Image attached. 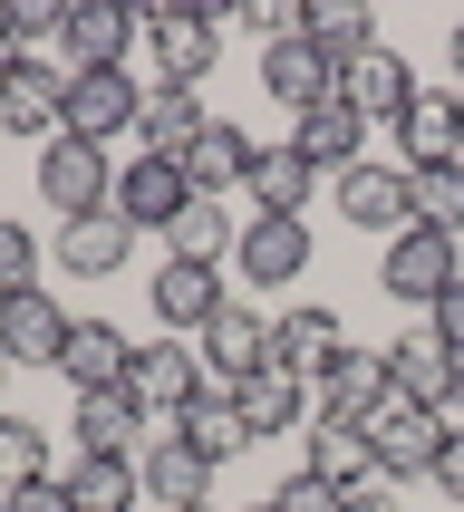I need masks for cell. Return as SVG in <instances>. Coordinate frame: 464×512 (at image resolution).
Returning <instances> with one entry per match:
<instances>
[{
	"instance_id": "6da1fadb",
	"label": "cell",
	"mask_w": 464,
	"mask_h": 512,
	"mask_svg": "<svg viewBox=\"0 0 464 512\" xmlns=\"http://www.w3.org/2000/svg\"><path fill=\"white\" fill-rule=\"evenodd\" d=\"M455 281H464V242H445V232H426V223H406L397 242L377 252V290H387L397 310H435Z\"/></svg>"
},
{
	"instance_id": "7a4b0ae2",
	"label": "cell",
	"mask_w": 464,
	"mask_h": 512,
	"mask_svg": "<svg viewBox=\"0 0 464 512\" xmlns=\"http://www.w3.org/2000/svg\"><path fill=\"white\" fill-rule=\"evenodd\" d=\"M39 203H49L58 223L107 213V203H116V155L87 145V136H49V145H39Z\"/></svg>"
},
{
	"instance_id": "3957f363",
	"label": "cell",
	"mask_w": 464,
	"mask_h": 512,
	"mask_svg": "<svg viewBox=\"0 0 464 512\" xmlns=\"http://www.w3.org/2000/svg\"><path fill=\"white\" fill-rule=\"evenodd\" d=\"M445 416L435 406H416V397H387L368 416V445H377V484H426L435 474V455H445Z\"/></svg>"
},
{
	"instance_id": "277c9868",
	"label": "cell",
	"mask_w": 464,
	"mask_h": 512,
	"mask_svg": "<svg viewBox=\"0 0 464 512\" xmlns=\"http://www.w3.org/2000/svg\"><path fill=\"white\" fill-rule=\"evenodd\" d=\"M145 97H155V87H145L136 68H68V136H87V145L136 136Z\"/></svg>"
},
{
	"instance_id": "5b68a950",
	"label": "cell",
	"mask_w": 464,
	"mask_h": 512,
	"mask_svg": "<svg viewBox=\"0 0 464 512\" xmlns=\"http://www.w3.org/2000/svg\"><path fill=\"white\" fill-rule=\"evenodd\" d=\"M329 203H339V223L387 232V242H397V232L416 223V184H406V165H387V155H368V165L329 174Z\"/></svg>"
},
{
	"instance_id": "8992f818",
	"label": "cell",
	"mask_w": 464,
	"mask_h": 512,
	"mask_svg": "<svg viewBox=\"0 0 464 512\" xmlns=\"http://www.w3.org/2000/svg\"><path fill=\"white\" fill-rule=\"evenodd\" d=\"M68 329H78V310H68L58 290H39V281L0 300V358H10V368H58V358H68Z\"/></svg>"
},
{
	"instance_id": "52a82bcc",
	"label": "cell",
	"mask_w": 464,
	"mask_h": 512,
	"mask_svg": "<svg viewBox=\"0 0 464 512\" xmlns=\"http://www.w3.org/2000/svg\"><path fill=\"white\" fill-rule=\"evenodd\" d=\"M0 136H29V145L68 136V68H58V58L29 49L20 68L0 78Z\"/></svg>"
},
{
	"instance_id": "ba28073f",
	"label": "cell",
	"mask_w": 464,
	"mask_h": 512,
	"mask_svg": "<svg viewBox=\"0 0 464 512\" xmlns=\"http://www.w3.org/2000/svg\"><path fill=\"white\" fill-rule=\"evenodd\" d=\"M232 310V290H223V261H155V329L165 339H203L213 319Z\"/></svg>"
},
{
	"instance_id": "9c48e42d",
	"label": "cell",
	"mask_w": 464,
	"mask_h": 512,
	"mask_svg": "<svg viewBox=\"0 0 464 512\" xmlns=\"http://www.w3.org/2000/svg\"><path fill=\"white\" fill-rule=\"evenodd\" d=\"M145 39H155V87H194L213 78V58H223V10H145Z\"/></svg>"
},
{
	"instance_id": "30bf717a",
	"label": "cell",
	"mask_w": 464,
	"mask_h": 512,
	"mask_svg": "<svg viewBox=\"0 0 464 512\" xmlns=\"http://www.w3.org/2000/svg\"><path fill=\"white\" fill-rule=\"evenodd\" d=\"M136 39H145V10H126V0H68L58 68H126Z\"/></svg>"
},
{
	"instance_id": "8fae6325",
	"label": "cell",
	"mask_w": 464,
	"mask_h": 512,
	"mask_svg": "<svg viewBox=\"0 0 464 512\" xmlns=\"http://www.w3.org/2000/svg\"><path fill=\"white\" fill-rule=\"evenodd\" d=\"M126 397H136L155 426H174V416L203 397V358H194L184 339H145V348H136V368H126Z\"/></svg>"
},
{
	"instance_id": "7c38bea8",
	"label": "cell",
	"mask_w": 464,
	"mask_h": 512,
	"mask_svg": "<svg viewBox=\"0 0 464 512\" xmlns=\"http://www.w3.org/2000/svg\"><path fill=\"white\" fill-rule=\"evenodd\" d=\"M145 435H155V416H145L126 387L68 397V455H145Z\"/></svg>"
},
{
	"instance_id": "4fadbf2b",
	"label": "cell",
	"mask_w": 464,
	"mask_h": 512,
	"mask_svg": "<svg viewBox=\"0 0 464 512\" xmlns=\"http://www.w3.org/2000/svg\"><path fill=\"white\" fill-rule=\"evenodd\" d=\"M194 203V184H184V165H165V155H126L116 165V223H136V232H165L174 213Z\"/></svg>"
},
{
	"instance_id": "5bb4252c",
	"label": "cell",
	"mask_w": 464,
	"mask_h": 512,
	"mask_svg": "<svg viewBox=\"0 0 464 512\" xmlns=\"http://www.w3.org/2000/svg\"><path fill=\"white\" fill-rule=\"evenodd\" d=\"M232 271H242L252 290H290L300 271H310V223L252 213V223H242V242H232Z\"/></svg>"
},
{
	"instance_id": "9a60e30c",
	"label": "cell",
	"mask_w": 464,
	"mask_h": 512,
	"mask_svg": "<svg viewBox=\"0 0 464 512\" xmlns=\"http://www.w3.org/2000/svg\"><path fill=\"white\" fill-rule=\"evenodd\" d=\"M455 155H464V97L455 87H426V97L397 116V165L426 174V165H455Z\"/></svg>"
},
{
	"instance_id": "2e32d148",
	"label": "cell",
	"mask_w": 464,
	"mask_h": 512,
	"mask_svg": "<svg viewBox=\"0 0 464 512\" xmlns=\"http://www.w3.org/2000/svg\"><path fill=\"white\" fill-rule=\"evenodd\" d=\"M194 358H203V387H242V377L271 368V319H261V310H223L194 339Z\"/></svg>"
},
{
	"instance_id": "e0dca14e",
	"label": "cell",
	"mask_w": 464,
	"mask_h": 512,
	"mask_svg": "<svg viewBox=\"0 0 464 512\" xmlns=\"http://www.w3.org/2000/svg\"><path fill=\"white\" fill-rule=\"evenodd\" d=\"M136 474H145V493H155V512H194V503H213V464H203L174 426H155V435H145Z\"/></svg>"
},
{
	"instance_id": "ac0fdd59",
	"label": "cell",
	"mask_w": 464,
	"mask_h": 512,
	"mask_svg": "<svg viewBox=\"0 0 464 512\" xmlns=\"http://www.w3.org/2000/svg\"><path fill=\"white\" fill-rule=\"evenodd\" d=\"M339 358H348L339 310H319V300H310V310H271V368H290V377H310V387H319Z\"/></svg>"
},
{
	"instance_id": "d6986e66",
	"label": "cell",
	"mask_w": 464,
	"mask_h": 512,
	"mask_svg": "<svg viewBox=\"0 0 464 512\" xmlns=\"http://www.w3.org/2000/svg\"><path fill=\"white\" fill-rule=\"evenodd\" d=\"M290 145H300L319 174H348V165H368V116L348 107V97H319V107L290 116Z\"/></svg>"
},
{
	"instance_id": "ffe728a7",
	"label": "cell",
	"mask_w": 464,
	"mask_h": 512,
	"mask_svg": "<svg viewBox=\"0 0 464 512\" xmlns=\"http://www.w3.org/2000/svg\"><path fill=\"white\" fill-rule=\"evenodd\" d=\"M339 97L368 116V126H397V116L416 107L426 87H416V68H406L397 49H368V58H348V68H339Z\"/></svg>"
},
{
	"instance_id": "44dd1931",
	"label": "cell",
	"mask_w": 464,
	"mask_h": 512,
	"mask_svg": "<svg viewBox=\"0 0 464 512\" xmlns=\"http://www.w3.org/2000/svg\"><path fill=\"white\" fill-rule=\"evenodd\" d=\"M232 406H242L252 445H271V435H300V426L319 416L310 377H290V368H261V377H242V387H232Z\"/></svg>"
},
{
	"instance_id": "7402d4cb",
	"label": "cell",
	"mask_w": 464,
	"mask_h": 512,
	"mask_svg": "<svg viewBox=\"0 0 464 512\" xmlns=\"http://www.w3.org/2000/svg\"><path fill=\"white\" fill-rule=\"evenodd\" d=\"M126 368H136V339H126L116 319H78V329H68V358H58V377H68V397H97V387H126Z\"/></svg>"
},
{
	"instance_id": "603a6c76",
	"label": "cell",
	"mask_w": 464,
	"mask_h": 512,
	"mask_svg": "<svg viewBox=\"0 0 464 512\" xmlns=\"http://www.w3.org/2000/svg\"><path fill=\"white\" fill-rule=\"evenodd\" d=\"M58 271L68 281H116L126 261H136V223H116V213H87V223H58Z\"/></svg>"
},
{
	"instance_id": "cb8c5ba5",
	"label": "cell",
	"mask_w": 464,
	"mask_h": 512,
	"mask_svg": "<svg viewBox=\"0 0 464 512\" xmlns=\"http://www.w3.org/2000/svg\"><path fill=\"white\" fill-rule=\"evenodd\" d=\"M310 397H319V416H348V426H368L377 406L397 397V387H387V348H348V358L319 377Z\"/></svg>"
},
{
	"instance_id": "d4e9b609",
	"label": "cell",
	"mask_w": 464,
	"mask_h": 512,
	"mask_svg": "<svg viewBox=\"0 0 464 512\" xmlns=\"http://www.w3.org/2000/svg\"><path fill=\"white\" fill-rule=\"evenodd\" d=\"M310 184H319V165L300 155V145H261L252 155V213H281V223H310Z\"/></svg>"
},
{
	"instance_id": "484cf974",
	"label": "cell",
	"mask_w": 464,
	"mask_h": 512,
	"mask_svg": "<svg viewBox=\"0 0 464 512\" xmlns=\"http://www.w3.org/2000/svg\"><path fill=\"white\" fill-rule=\"evenodd\" d=\"M252 155H261V145L242 136V126H223V116H213V126H203V145L184 155V184H194L203 203H232L242 184H252Z\"/></svg>"
},
{
	"instance_id": "4316f807",
	"label": "cell",
	"mask_w": 464,
	"mask_h": 512,
	"mask_svg": "<svg viewBox=\"0 0 464 512\" xmlns=\"http://www.w3.org/2000/svg\"><path fill=\"white\" fill-rule=\"evenodd\" d=\"M203 126H213V116H203L194 87H155V97H145V116H136V155H165V165H184V155L203 145Z\"/></svg>"
},
{
	"instance_id": "83f0119b",
	"label": "cell",
	"mask_w": 464,
	"mask_h": 512,
	"mask_svg": "<svg viewBox=\"0 0 464 512\" xmlns=\"http://www.w3.org/2000/svg\"><path fill=\"white\" fill-rule=\"evenodd\" d=\"M455 348L435 339V329H406L397 348H387V387H397V397H416V406H445L455 397Z\"/></svg>"
},
{
	"instance_id": "f1b7e54d",
	"label": "cell",
	"mask_w": 464,
	"mask_h": 512,
	"mask_svg": "<svg viewBox=\"0 0 464 512\" xmlns=\"http://www.w3.org/2000/svg\"><path fill=\"white\" fill-rule=\"evenodd\" d=\"M58 484H68V503H78V512H136L145 503L136 455H68V464H58Z\"/></svg>"
},
{
	"instance_id": "f546056e",
	"label": "cell",
	"mask_w": 464,
	"mask_h": 512,
	"mask_svg": "<svg viewBox=\"0 0 464 512\" xmlns=\"http://www.w3.org/2000/svg\"><path fill=\"white\" fill-rule=\"evenodd\" d=\"M310 474H329L339 493H368V484H377L368 426H348V416H310Z\"/></svg>"
},
{
	"instance_id": "4dcf8cb0",
	"label": "cell",
	"mask_w": 464,
	"mask_h": 512,
	"mask_svg": "<svg viewBox=\"0 0 464 512\" xmlns=\"http://www.w3.org/2000/svg\"><path fill=\"white\" fill-rule=\"evenodd\" d=\"M261 87L300 116V107H319V97H339V68H329L310 39H281V49H261Z\"/></svg>"
},
{
	"instance_id": "1f68e13d",
	"label": "cell",
	"mask_w": 464,
	"mask_h": 512,
	"mask_svg": "<svg viewBox=\"0 0 464 512\" xmlns=\"http://www.w3.org/2000/svg\"><path fill=\"white\" fill-rule=\"evenodd\" d=\"M174 435L194 445L203 464H232V455H252V426H242V406H232V387H203L184 416H174Z\"/></svg>"
},
{
	"instance_id": "d6a6232c",
	"label": "cell",
	"mask_w": 464,
	"mask_h": 512,
	"mask_svg": "<svg viewBox=\"0 0 464 512\" xmlns=\"http://www.w3.org/2000/svg\"><path fill=\"white\" fill-rule=\"evenodd\" d=\"M310 49L329 58V68H348V58L377 49V20L358 10V0H319V10H310Z\"/></svg>"
},
{
	"instance_id": "836d02e7",
	"label": "cell",
	"mask_w": 464,
	"mask_h": 512,
	"mask_svg": "<svg viewBox=\"0 0 464 512\" xmlns=\"http://www.w3.org/2000/svg\"><path fill=\"white\" fill-rule=\"evenodd\" d=\"M165 242H174V261H223L242 232H232V203H203V194H194V203L165 223Z\"/></svg>"
},
{
	"instance_id": "e575fe53",
	"label": "cell",
	"mask_w": 464,
	"mask_h": 512,
	"mask_svg": "<svg viewBox=\"0 0 464 512\" xmlns=\"http://www.w3.org/2000/svg\"><path fill=\"white\" fill-rule=\"evenodd\" d=\"M416 184V223L445 232V242H464V155L455 165H426V174H406Z\"/></svg>"
},
{
	"instance_id": "d590c367",
	"label": "cell",
	"mask_w": 464,
	"mask_h": 512,
	"mask_svg": "<svg viewBox=\"0 0 464 512\" xmlns=\"http://www.w3.org/2000/svg\"><path fill=\"white\" fill-rule=\"evenodd\" d=\"M39 474H58V464H49V435L29 426V416H10V406H0V503H10L20 484H39Z\"/></svg>"
},
{
	"instance_id": "8d00e7d4",
	"label": "cell",
	"mask_w": 464,
	"mask_h": 512,
	"mask_svg": "<svg viewBox=\"0 0 464 512\" xmlns=\"http://www.w3.org/2000/svg\"><path fill=\"white\" fill-rule=\"evenodd\" d=\"M271 512H348V493L329 484V474H310V464H290L281 493H271Z\"/></svg>"
},
{
	"instance_id": "74e56055",
	"label": "cell",
	"mask_w": 464,
	"mask_h": 512,
	"mask_svg": "<svg viewBox=\"0 0 464 512\" xmlns=\"http://www.w3.org/2000/svg\"><path fill=\"white\" fill-rule=\"evenodd\" d=\"M0 20H10V39H20V49H58V29H68V0H10Z\"/></svg>"
},
{
	"instance_id": "f35d334b",
	"label": "cell",
	"mask_w": 464,
	"mask_h": 512,
	"mask_svg": "<svg viewBox=\"0 0 464 512\" xmlns=\"http://www.w3.org/2000/svg\"><path fill=\"white\" fill-rule=\"evenodd\" d=\"M29 281H39V232H20L10 213H0V300L29 290Z\"/></svg>"
},
{
	"instance_id": "ab89813d",
	"label": "cell",
	"mask_w": 464,
	"mask_h": 512,
	"mask_svg": "<svg viewBox=\"0 0 464 512\" xmlns=\"http://www.w3.org/2000/svg\"><path fill=\"white\" fill-rule=\"evenodd\" d=\"M242 20H252L261 49H281V39H310V10H300V0H252Z\"/></svg>"
},
{
	"instance_id": "60d3db41",
	"label": "cell",
	"mask_w": 464,
	"mask_h": 512,
	"mask_svg": "<svg viewBox=\"0 0 464 512\" xmlns=\"http://www.w3.org/2000/svg\"><path fill=\"white\" fill-rule=\"evenodd\" d=\"M426 329H435L445 348H455V368H464V281H455V290H445V300L426 310Z\"/></svg>"
},
{
	"instance_id": "b9f144b4",
	"label": "cell",
	"mask_w": 464,
	"mask_h": 512,
	"mask_svg": "<svg viewBox=\"0 0 464 512\" xmlns=\"http://www.w3.org/2000/svg\"><path fill=\"white\" fill-rule=\"evenodd\" d=\"M0 512H78V503H68V484H58V474H39V484H20Z\"/></svg>"
},
{
	"instance_id": "7bdbcfd3",
	"label": "cell",
	"mask_w": 464,
	"mask_h": 512,
	"mask_svg": "<svg viewBox=\"0 0 464 512\" xmlns=\"http://www.w3.org/2000/svg\"><path fill=\"white\" fill-rule=\"evenodd\" d=\"M435 493H445V503H464V426L445 435V455H435V474H426Z\"/></svg>"
},
{
	"instance_id": "ee69618b",
	"label": "cell",
	"mask_w": 464,
	"mask_h": 512,
	"mask_svg": "<svg viewBox=\"0 0 464 512\" xmlns=\"http://www.w3.org/2000/svg\"><path fill=\"white\" fill-rule=\"evenodd\" d=\"M348 512H397V484H368V493H348Z\"/></svg>"
},
{
	"instance_id": "f6af8a7d",
	"label": "cell",
	"mask_w": 464,
	"mask_h": 512,
	"mask_svg": "<svg viewBox=\"0 0 464 512\" xmlns=\"http://www.w3.org/2000/svg\"><path fill=\"white\" fill-rule=\"evenodd\" d=\"M20 58H29V49H20V39H10V20H0V78H10V68H20Z\"/></svg>"
},
{
	"instance_id": "bcb514c9",
	"label": "cell",
	"mask_w": 464,
	"mask_h": 512,
	"mask_svg": "<svg viewBox=\"0 0 464 512\" xmlns=\"http://www.w3.org/2000/svg\"><path fill=\"white\" fill-rule=\"evenodd\" d=\"M445 58H455V87H464V20L445 29Z\"/></svg>"
},
{
	"instance_id": "7dc6e473",
	"label": "cell",
	"mask_w": 464,
	"mask_h": 512,
	"mask_svg": "<svg viewBox=\"0 0 464 512\" xmlns=\"http://www.w3.org/2000/svg\"><path fill=\"white\" fill-rule=\"evenodd\" d=\"M435 416H445V426H464V377H455V397H445V406H435Z\"/></svg>"
},
{
	"instance_id": "c3c4849f",
	"label": "cell",
	"mask_w": 464,
	"mask_h": 512,
	"mask_svg": "<svg viewBox=\"0 0 464 512\" xmlns=\"http://www.w3.org/2000/svg\"><path fill=\"white\" fill-rule=\"evenodd\" d=\"M0 387H10V358H0Z\"/></svg>"
},
{
	"instance_id": "681fc988",
	"label": "cell",
	"mask_w": 464,
	"mask_h": 512,
	"mask_svg": "<svg viewBox=\"0 0 464 512\" xmlns=\"http://www.w3.org/2000/svg\"><path fill=\"white\" fill-rule=\"evenodd\" d=\"M252 512H271V503H252Z\"/></svg>"
},
{
	"instance_id": "f907efd6",
	"label": "cell",
	"mask_w": 464,
	"mask_h": 512,
	"mask_svg": "<svg viewBox=\"0 0 464 512\" xmlns=\"http://www.w3.org/2000/svg\"><path fill=\"white\" fill-rule=\"evenodd\" d=\"M194 512H213V503H194Z\"/></svg>"
},
{
	"instance_id": "816d5d0a",
	"label": "cell",
	"mask_w": 464,
	"mask_h": 512,
	"mask_svg": "<svg viewBox=\"0 0 464 512\" xmlns=\"http://www.w3.org/2000/svg\"><path fill=\"white\" fill-rule=\"evenodd\" d=\"M455 97H464V87H455Z\"/></svg>"
}]
</instances>
